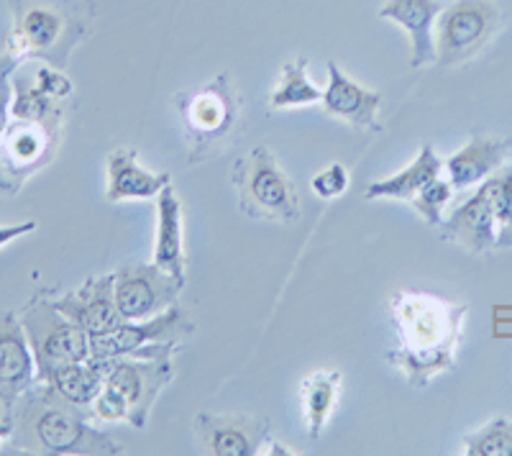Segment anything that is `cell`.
Listing matches in <instances>:
<instances>
[{
  "label": "cell",
  "instance_id": "1",
  "mask_svg": "<svg viewBox=\"0 0 512 456\" xmlns=\"http://www.w3.org/2000/svg\"><path fill=\"white\" fill-rule=\"evenodd\" d=\"M397 349L387 354L413 387H425L436 375L454 367L466 305L448 303L413 290H400L392 300Z\"/></svg>",
  "mask_w": 512,
  "mask_h": 456
},
{
  "label": "cell",
  "instance_id": "2",
  "mask_svg": "<svg viewBox=\"0 0 512 456\" xmlns=\"http://www.w3.org/2000/svg\"><path fill=\"white\" fill-rule=\"evenodd\" d=\"M90 413L52 385L31 387L13 410V444L29 454H123V446L90 423Z\"/></svg>",
  "mask_w": 512,
  "mask_h": 456
},
{
  "label": "cell",
  "instance_id": "3",
  "mask_svg": "<svg viewBox=\"0 0 512 456\" xmlns=\"http://www.w3.org/2000/svg\"><path fill=\"white\" fill-rule=\"evenodd\" d=\"M13 29L6 36V59L41 57L62 67L88 34V18L67 8V0H11Z\"/></svg>",
  "mask_w": 512,
  "mask_h": 456
},
{
  "label": "cell",
  "instance_id": "4",
  "mask_svg": "<svg viewBox=\"0 0 512 456\" xmlns=\"http://www.w3.org/2000/svg\"><path fill=\"white\" fill-rule=\"evenodd\" d=\"M231 180L244 216L282 226H290L303 216L295 182L287 177L267 147H254L249 154L236 159Z\"/></svg>",
  "mask_w": 512,
  "mask_h": 456
},
{
  "label": "cell",
  "instance_id": "5",
  "mask_svg": "<svg viewBox=\"0 0 512 456\" xmlns=\"http://www.w3.org/2000/svg\"><path fill=\"white\" fill-rule=\"evenodd\" d=\"M177 108L192 141V152L187 157L192 164L205 162L223 152V147L233 139V129L241 113L239 95L226 72H221L203 88L177 95Z\"/></svg>",
  "mask_w": 512,
  "mask_h": 456
},
{
  "label": "cell",
  "instance_id": "6",
  "mask_svg": "<svg viewBox=\"0 0 512 456\" xmlns=\"http://www.w3.org/2000/svg\"><path fill=\"white\" fill-rule=\"evenodd\" d=\"M192 334V321L187 318L180 305H172L169 310L159 313L146 321H123L113 331L88 336L90 339V359L105 362V359H157L175 357L180 351V341Z\"/></svg>",
  "mask_w": 512,
  "mask_h": 456
},
{
  "label": "cell",
  "instance_id": "7",
  "mask_svg": "<svg viewBox=\"0 0 512 456\" xmlns=\"http://www.w3.org/2000/svg\"><path fill=\"white\" fill-rule=\"evenodd\" d=\"M21 326L26 331L36 359V382H44L54 369L90 359V339L77 323L64 316L47 295H36L21 310Z\"/></svg>",
  "mask_w": 512,
  "mask_h": 456
},
{
  "label": "cell",
  "instance_id": "8",
  "mask_svg": "<svg viewBox=\"0 0 512 456\" xmlns=\"http://www.w3.org/2000/svg\"><path fill=\"white\" fill-rule=\"evenodd\" d=\"M500 26V8L492 0H454L436 21V62L464 65L482 52Z\"/></svg>",
  "mask_w": 512,
  "mask_h": 456
},
{
  "label": "cell",
  "instance_id": "9",
  "mask_svg": "<svg viewBox=\"0 0 512 456\" xmlns=\"http://www.w3.org/2000/svg\"><path fill=\"white\" fill-rule=\"evenodd\" d=\"M62 123L16 118L0 136V193L16 195L24 182L52 162Z\"/></svg>",
  "mask_w": 512,
  "mask_h": 456
},
{
  "label": "cell",
  "instance_id": "10",
  "mask_svg": "<svg viewBox=\"0 0 512 456\" xmlns=\"http://www.w3.org/2000/svg\"><path fill=\"white\" fill-rule=\"evenodd\" d=\"M172 380H175L172 357L105 359V385L126 398L128 410H131L128 426H134L136 431L146 428L154 403Z\"/></svg>",
  "mask_w": 512,
  "mask_h": 456
},
{
  "label": "cell",
  "instance_id": "11",
  "mask_svg": "<svg viewBox=\"0 0 512 456\" xmlns=\"http://www.w3.org/2000/svg\"><path fill=\"white\" fill-rule=\"evenodd\" d=\"M116 305L126 321H146L177 303L182 282L164 272L159 264H123L113 272Z\"/></svg>",
  "mask_w": 512,
  "mask_h": 456
},
{
  "label": "cell",
  "instance_id": "12",
  "mask_svg": "<svg viewBox=\"0 0 512 456\" xmlns=\"http://www.w3.org/2000/svg\"><path fill=\"white\" fill-rule=\"evenodd\" d=\"M36 382V359L21 318L0 316V418L13 416L16 403Z\"/></svg>",
  "mask_w": 512,
  "mask_h": 456
},
{
  "label": "cell",
  "instance_id": "13",
  "mask_svg": "<svg viewBox=\"0 0 512 456\" xmlns=\"http://www.w3.org/2000/svg\"><path fill=\"white\" fill-rule=\"evenodd\" d=\"M64 316L85 331L88 336L105 334L121 326L126 318L116 305V287H113V275L90 277L85 285H80L72 293L54 300Z\"/></svg>",
  "mask_w": 512,
  "mask_h": 456
},
{
  "label": "cell",
  "instance_id": "14",
  "mask_svg": "<svg viewBox=\"0 0 512 456\" xmlns=\"http://www.w3.org/2000/svg\"><path fill=\"white\" fill-rule=\"evenodd\" d=\"M195 436L213 456H254L269 436V421L249 416H216L200 413L195 418Z\"/></svg>",
  "mask_w": 512,
  "mask_h": 456
},
{
  "label": "cell",
  "instance_id": "15",
  "mask_svg": "<svg viewBox=\"0 0 512 456\" xmlns=\"http://www.w3.org/2000/svg\"><path fill=\"white\" fill-rule=\"evenodd\" d=\"M326 113L351 123L356 129L379 131V106H382V93L361 88L359 82L351 80L338 62H328V85L320 98Z\"/></svg>",
  "mask_w": 512,
  "mask_h": 456
},
{
  "label": "cell",
  "instance_id": "16",
  "mask_svg": "<svg viewBox=\"0 0 512 456\" xmlns=\"http://www.w3.org/2000/svg\"><path fill=\"white\" fill-rule=\"evenodd\" d=\"M443 11L441 0H387L379 11V18L395 21L410 36V65L423 67L436 62V39L433 26Z\"/></svg>",
  "mask_w": 512,
  "mask_h": 456
},
{
  "label": "cell",
  "instance_id": "17",
  "mask_svg": "<svg viewBox=\"0 0 512 456\" xmlns=\"http://www.w3.org/2000/svg\"><path fill=\"white\" fill-rule=\"evenodd\" d=\"M441 228L448 241L459 244L466 252L484 254L497 249L500 223H497L492 205L479 190L466 203H461L446 221H441Z\"/></svg>",
  "mask_w": 512,
  "mask_h": 456
},
{
  "label": "cell",
  "instance_id": "18",
  "mask_svg": "<svg viewBox=\"0 0 512 456\" xmlns=\"http://www.w3.org/2000/svg\"><path fill=\"white\" fill-rule=\"evenodd\" d=\"M154 264L169 272L177 282L185 285L187 257H185V226H182V203L177 198L172 182L157 195V246H154Z\"/></svg>",
  "mask_w": 512,
  "mask_h": 456
},
{
  "label": "cell",
  "instance_id": "19",
  "mask_svg": "<svg viewBox=\"0 0 512 456\" xmlns=\"http://www.w3.org/2000/svg\"><path fill=\"white\" fill-rule=\"evenodd\" d=\"M172 177L167 172H149L139 164L136 149H116L108 157V200H149L167 188Z\"/></svg>",
  "mask_w": 512,
  "mask_h": 456
},
{
  "label": "cell",
  "instance_id": "20",
  "mask_svg": "<svg viewBox=\"0 0 512 456\" xmlns=\"http://www.w3.org/2000/svg\"><path fill=\"white\" fill-rule=\"evenodd\" d=\"M512 141L507 139H492V136H474L469 144H466L461 152H456L454 157H448L443 162V170H446L448 182L454 185L456 190L472 188L479 182L487 180L492 172H497L505 164L507 152H510Z\"/></svg>",
  "mask_w": 512,
  "mask_h": 456
},
{
  "label": "cell",
  "instance_id": "21",
  "mask_svg": "<svg viewBox=\"0 0 512 456\" xmlns=\"http://www.w3.org/2000/svg\"><path fill=\"white\" fill-rule=\"evenodd\" d=\"M443 172V159L433 152L431 144H423L418 157L405 167L397 175L387 177V180L372 182L364 193V198H395V200H413L420 190L433 182L436 177H441Z\"/></svg>",
  "mask_w": 512,
  "mask_h": 456
},
{
  "label": "cell",
  "instance_id": "22",
  "mask_svg": "<svg viewBox=\"0 0 512 456\" xmlns=\"http://www.w3.org/2000/svg\"><path fill=\"white\" fill-rule=\"evenodd\" d=\"M341 382H344V375L338 369H318V372L305 377L303 385H300L305 426H308V436L313 441L326 428L328 418H331L333 408H336Z\"/></svg>",
  "mask_w": 512,
  "mask_h": 456
},
{
  "label": "cell",
  "instance_id": "23",
  "mask_svg": "<svg viewBox=\"0 0 512 456\" xmlns=\"http://www.w3.org/2000/svg\"><path fill=\"white\" fill-rule=\"evenodd\" d=\"M44 382L52 385L62 398L90 413V405H93V400L98 398V392L105 385V362L85 359V362L64 364V367L54 369Z\"/></svg>",
  "mask_w": 512,
  "mask_h": 456
},
{
  "label": "cell",
  "instance_id": "24",
  "mask_svg": "<svg viewBox=\"0 0 512 456\" xmlns=\"http://www.w3.org/2000/svg\"><path fill=\"white\" fill-rule=\"evenodd\" d=\"M320 98H323V90L315 88L313 82L308 80V59L297 57L285 62V67H282L280 85H277V90L269 98V106L274 111H282V108L320 103Z\"/></svg>",
  "mask_w": 512,
  "mask_h": 456
},
{
  "label": "cell",
  "instance_id": "25",
  "mask_svg": "<svg viewBox=\"0 0 512 456\" xmlns=\"http://www.w3.org/2000/svg\"><path fill=\"white\" fill-rule=\"evenodd\" d=\"M16 100H13L11 113L16 118H26V121H44V123H62L64 108L62 100H54L47 95L36 82L16 77Z\"/></svg>",
  "mask_w": 512,
  "mask_h": 456
},
{
  "label": "cell",
  "instance_id": "26",
  "mask_svg": "<svg viewBox=\"0 0 512 456\" xmlns=\"http://www.w3.org/2000/svg\"><path fill=\"white\" fill-rule=\"evenodd\" d=\"M469 456H512V421L495 418L464 439Z\"/></svg>",
  "mask_w": 512,
  "mask_h": 456
},
{
  "label": "cell",
  "instance_id": "27",
  "mask_svg": "<svg viewBox=\"0 0 512 456\" xmlns=\"http://www.w3.org/2000/svg\"><path fill=\"white\" fill-rule=\"evenodd\" d=\"M454 195V185L448 180H441L436 177L433 182H428L423 190L413 198V208L423 216V221L428 226H441V216H443V208L448 205Z\"/></svg>",
  "mask_w": 512,
  "mask_h": 456
},
{
  "label": "cell",
  "instance_id": "28",
  "mask_svg": "<svg viewBox=\"0 0 512 456\" xmlns=\"http://www.w3.org/2000/svg\"><path fill=\"white\" fill-rule=\"evenodd\" d=\"M90 416L108 423H116V421L128 423L131 421V410H128V403L121 392L103 385V390L98 392V398H95L93 405H90Z\"/></svg>",
  "mask_w": 512,
  "mask_h": 456
},
{
  "label": "cell",
  "instance_id": "29",
  "mask_svg": "<svg viewBox=\"0 0 512 456\" xmlns=\"http://www.w3.org/2000/svg\"><path fill=\"white\" fill-rule=\"evenodd\" d=\"M313 193L323 200H333L338 195H344L349 188V172H346L344 164H328L326 170H320L313 177Z\"/></svg>",
  "mask_w": 512,
  "mask_h": 456
},
{
  "label": "cell",
  "instance_id": "30",
  "mask_svg": "<svg viewBox=\"0 0 512 456\" xmlns=\"http://www.w3.org/2000/svg\"><path fill=\"white\" fill-rule=\"evenodd\" d=\"M36 85H39L41 90L47 95H52L54 100H64L70 98L72 93V80L67 75H62V72L57 70V67L52 65H41L39 70H36Z\"/></svg>",
  "mask_w": 512,
  "mask_h": 456
},
{
  "label": "cell",
  "instance_id": "31",
  "mask_svg": "<svg viewBox=\"0 0 512 456\" xmlns=\"http://www.w3.org/2000/svg\"><path fill=\"white\" fill-rule=\"evenodd\" d=\"M16 70V62L11 59H3V65H0V136L6 134L8 129V116H11V72Z\"/></svg>",
  "mask_w": 512,
  "mask_h": 456
},
{
  "label": "cell",
  "instance_id": "32",
  "mask_svg": "<svg viewBox=\"0 0 512 456\" xmlns=\"http://www.w3.org/2000/svg\"><path fill=\"white\" fill-rule=\"evenodd\" d=\"M36 231V221H26V223H11V226H0V249L8 246L11 241L21 239L26 234H34Z\"/></svg>",
  "mask_w": 512,
  "mask_h": 456
},
{
  "label": "cell",
  "instance_id": "33",
  "mask_svg": "<svg viewBox=\"0 0 512 456\" xmlns=\"http://www.w3.org/2000/svg\"><path fill=\"white\" fill-rule=\"evenodd\" d=\"M497 246H500V249L512 246V218L505 223V226H500V234H497Z\"/></svg>",
  "mask_w": 512,
  "mask_h": 456
},
{
  "label": "cell",
  "instance_id": "34",
  "mask_svg": "<svg viewBox=\"0 0 512 456\" xmlns=\"http://www.w3.org/2000/svg\"><path fill=\"white\" fill-rule=\"evenodd\" d=\"M13 428H16V423H13V416L0 418V444H3V441L11 439V436H13Z\"/></svg>",
  "mask_w": 512,
  "mask_h": 456
}]
</instances>
